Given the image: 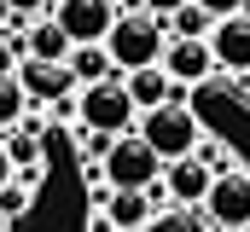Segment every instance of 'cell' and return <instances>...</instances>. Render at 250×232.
Listing matches in <instances>:
<instances>
[{
    "mask_svg": "<svg viewBox=\"0 0 250 232\" xmlns=\"http://www.w3.org/2000/svg\"><path fill=\"white\" fill-rule=\"evenodd\" d=\"M18 81H23L29 105H35V99H41V105H53V99H64V93H76L70 64H47V58H23V64H18Z\"/></svg>",
    "mask_w": 250,
    "mask_h": 232,
    "instance_id": "cell-9",
    "label": "cell"
},
{
    "mask_svg": "<svg viewBox=\"0 0 250 232\" xmlns=\"http://www.w3.org/2000/svg\"><path fill=\"white\" fill-rule=\"evenodd\" d=\"M245 18H250V0H245Z\"/></svg>",
    "mask_w": 250,
    "mask_h": 232,
    "instance_id": "cell-27",
    "label": "cell"
},
{
    "mask_svg": "<svg viewBox=\"0 0 250 232\" xmlns=\"http://www.w3.org/2000/svg\"><path fill=\"white\" fill-rule=\"evenodd\" d=\"M204 221L215 232H245L250 227V169L215 174V186L204 197Z\"/></svg>",
    "mask_w": 250,
    "mask_h": 232,
    "instance_id": "cell-5",
    "label": "cell"
},
{
    "mask_svg": "<svg viewBox=\"0 0 250 232\" xmlns=\"http://www.w3.org/2000/svg\"><path fill=\"white\" fill-rule=\"evenodd\" d=\"M157 157H163V169L169 163H181V157H192L198 145H204V122L187 111V105H163V111H146V122L134 128Z\"/></svg>",
    "mask_w": 250,
    "mask_h": 232,
    "instance_id": "cell-2",
    "label": "cell"
},
{
    "mask_svg": "<svg viewBox=\"0 0 250 232\" xmlns=\"http://www.w3.org/2000/svg\"><path fill=\"white\" fill-rule=\"evenodd\" d=\"M6 23H12V6H6V0H0V35H6Z\"/></svg>",
    "mask_w": 250,
    "mask_h": 232,
    "instance_id": "cell-25",
    "label": "cell"
},
{
    "mask_svg": "<svg viewBox=\"0 0 250 232\" xmlns=\"http://www.w3.org/2000/svg\"><path fill=\"white\" fill-rule=\"evenodd\" d=\"M76 53V41L59 29V18H41L35 29H29V41H23V58H47V64H70Z\"/></svg>",
    "mask_w": 250,
    "mask_h": 232,
    "instance_id": "cell-13",
    "label": "cell"
},
{
    "mask_svg": "<svg viewBox=\"0 0 250 232\" xmlns=\"http://www.w3.org/2000/svg\"><path fill=\"white\" fill-rule=\"evenodd\" d=\"M18 180V169H12V157H6V145H0V186H12Z\"/></svg>",
    "mask_w": 250,
    "mask_h": 232,
    "instance_id": "cell-24",
    "label": "cell"
},
{
    "mask_svg": "<svg viewBox=\"0 0 250 232\" xmlns=\"http://www.w3.org/2000/svg\"><path fill=\"white\" fill-rule=\"evenodd\" d=\"M192 157H198V163H204L209 174H233V169H245V163H239V157H233L227 145H215V139H204V145H198Z\"/></svg>",
    "mask_w": 250,
    "mask_h": 232,
    "instance_id": "cell-19",
    "label": "cell"
},
{
    "mask_svg": "<svg viewBox=\"0 0 250 232\" xmlns=\"http://www.w3.org/2000/svg\"><path fill=\"white\" fill-rule=\"evenodd\" d=\"M23 116H29V93H23V81L12 76V81H0V134L23 128Z\"/></svg>",
    "mask_w": 250,
    "mask_h": 232,
    "instance_id": "cell-17",
    "label": "cell"
},
{
    "mask_svg": "<svg viewBox=\"0 0 250 232\" xmlns=\"http://www.w3.org/2000/svg\"><path fill=\"white\" fill-rule=\"evenodd\" d=\"M163 47H169V29H163L151 12H128V18L111 23V35H105V53H111V64H117L123 76L163 64Z\"/></svg>",
    "mask_w": 250,
    "mask_h": 232,
    "instance_id": "cell-1",
    "label": "cell"
},
{
    "mask_svg": "<svg viewBox=\"0 0 250 232\" xmlns=\"http://www.w3.org/2000/svg\"><path fill=\"white\" fill-rule=\"evenodd\" d=\"M0 232H6V215H0Z\"/></svg>",
    "mask_w": 250,
    "mask_h": 232,
    "instance_id": "cell-26",
    "label": "cell"
},
{
    "mask_svg": "<svg viewBox=\"0 0 250 232\" xmlns=\"http://www.w3.org/2000/svg\"><path fill=\"white\" fill-rule=\"evenodd\" d=\"M209 29H215V18H209V12H204L198 0L175 12V35H181V41H209Z\"/></svg>",
    "mask_w": 250,
    "mask_h": 232,
    "instance_id": "cell-18",
    "label": "cell"
},
{
    "mask_svg": "<svg viewBox=\"0 0 250 232\" xmlns=\"http://www.w3.org/2000/svg\"><path fill=\"white\" fill-rule=\"evenodd\" d=\"M146 232H215V227L204 221V209H157Z\"/></svg>",
    "mask_w": 250,
    "mask_h": 232,
    "instance_id": "cell-16",
    "label": "cell"
},
{
    "mask_svg": "<svg viewBox=\"0 0 250 232\" xmlns=\"http://www.w3.org/2000/svg\"><path fill=\"white\" fill-rule=\"evenodd\" d=\"M53 18L76 47H105L117 23V0H53Z\"/></svg>",
    "mask_w": 250,
    "mask_h": 232,
    "instance_id": "cell-6",
    "label": "cell"
},
{
    "mask_svg": "<svg viewBox=\"0 0 250 232\" xmlns=\"http://www.w3.org/2000/svg\"><path fill=\"white\" fill-rule=\"evenodd\" d=\"M163 76H169L175 87H198V81H209V76H215V53H209V41H181V35H169V47H163Z\"/></svg>",
    "mask_w": 250,
    "mask_h": 232,
    "instance_id": "cell-8",
    "label": "cell"
},
{
    "mask_svg": "<svg viewBox=\"0 0 250 232\" xmlns=\"http://www.w3.org/2000/svg\"><path fill=\"white\" fill-rule=\"evenodd\" d=\"M0 145H6V157H12V169H18V174L41 169V134H35L29 122H23V128H12V134H6Z\"/></svg>",
    "mask_w": 250,
    "mask_h": 232,
    "instance_id": "cell-15",
    "label": "cell"
},
{
    "mask_svg": "<svg viewBox=\"0 0 250 232\" xmlns=\"http://www.w3.org/2000/svg\"><path fill=\"white\" fill-rule=\"evenodd\" d=\"M18 64H23V41L0 35V81H12V76H18Z\"/></svg>",
    "mask_w": 250,
    "mask_h": 232,
    "instance_id": "cell-20",
    "label": "cell"
},
{
    "mask_svg": "<svg viewBox=\"0 0 250 232\" xmlns=\"http://www.w3.org/2000/svg\"><path fill=\"white\" fill-rule=\"evenodd\" d=\"M198 6H204V12H209L215 23H221V18H239V12H245V0H198Z\"/></svg>",
    "mask_w": 250,
    "mask_h": 232,
    "instance_id": "cell-21",
    "label": "cell"
},
{
    "mask_svg": "<svg viewBox=\"0 0 250 232\" xmlns=\"http://www.w3.org/2000/svg\"><path fill=\"white\" fill-rule=\"evenodd\" d=\"M163 186L175 192V203H181V209H204V197H209L215 174L204 169L198 157H181V163H169V180H163Z\"/></svg>",
    "mask_w": 250,
    "mask_h": 232,
    "instance_id": "cell-11",
    "label": "cell"
},
{
    "mask_svg": "<svg viewBox=\"0 0 250 232\" xmlns=\"http://www.w3.org/2000/svg\"><path fill=\"white\" fill-rule=\"evenodd\" d=\"M76 122L99 139H117V134H134V99H128L123 81H93V87H76Z\"/></svg>",
    "mask_w": 250,
    "mask_h": 232,
    "instance_id": "cell-3",
    "label": "cell"
},
{
    "mask_svg": "<svg viewBox=\"0 0 250 232\" xmlns=\"http://www.w3.org/2000/svg\"><path fill=\"white\" fill-rule=\"evenodd\" d=\"M245 232H250V227H245Z\"/></svg>",
    "mask_w": 250,
    "mask_h": 232,
    "instance_id": "cell-28",
    "label": "cell"
},
{
    "mask_svg": "<svg viewBox=\"0 0 250 232\" xmlns=\"http://www.w3.org/2000/svg\"><path fill=\"white\" fill-rule=\"evenodd\" d=\"M6 6H12V18H41L53 0H6Z\"/></svg>",
    "mask_w": 250,
    "mask_h": 232,
    "instance_id": "cell-23",
    "label": "cell"
},
{
    "mask_svg": "<svg viewBox=\"0 0 250 232\" xmlns=\"http://www.w3.org/2000/svg\"><path fill=\"white\" fill-rule=\"evenodd\" d=\"M123 87H128V99H134V111H163V105H181V87L163 76V64L123 76Z\"/></svg>",
    "mask_w": 250,
    "mask_h": 232,
    "instance_id": "cell-10",
    "label": "cell"
},
{
    "mask_svg": "<svg viewBox=\"0 0 250 232\" xmlns=\"http://www.w3.org/2000/svg\"><path fill=\"white\" fill-rule=\"evenodd\" d=\"M209 53H215V70L221 76H250V18H221L215 29H209Z\"/></svg>",
    "mask_w": 250,
    "mask_h": 232,
    "instance_id": "cell-7",
    "label": "cell"
},
{
    "mask_svg": "<svg viewBox=\"0 0 250 232\" xmlns=\"http://www.w3.org/2000/svg\"><path fill=\"white\" fill-rule=\"evenodd\" d=\"M181 6H192V0H140V12H151V18H175Z\"/></svg>",
    "mask_w": 250,
    "mask_h": 232,
    "instance_id": "cell-22",
    "label": "cell"
},
{
    "mask_svg": "<svg viewBox=\"0 0 250 232\" xmlns=\"http://www.w3.org/2000/svg\"><path fill=\"white\" fill-rule=\"evenodd\" d=\"M157 174H163V157L140 139V134H117L111 139V151H105V180H111V192H146V186H157Z\"/></svg>",
    "mask_w": 250,
    "mask_h": 232,
    "instance_id": "cell-4",
    "label": "cell"
},
{
    "mask_svg": "<svg viewBox=\"0 0 250 232\" xmlns=\"http://www.w3.org/2000/svg\"><path fill=\"white\" fill-rule=\"evenodd\" d=\"M111 53L105 47H76L70 53V76H76V87H93V81H111Z\"/></svg>",
    "mask_w": 250,
    "mask_h": 232,
    "instance_id": "cell-14",
    "label": "cell"
},
{
    "mask_svg": "<svg viewBox=\"0 0 250 232\" xmlns=\"http://www.w3.org/2000/svg\"><path fill=\"white\" fill-rule=\"evenodd\" d=\"M157 215V203H151V192H111V203H105V221L117 232H146V221Z\"/></svg>",
    "mask_w": 250,
    "mask_h": 232,
    "instance_id": "cell-12",
    "label": "cell"
}]
</instances>
